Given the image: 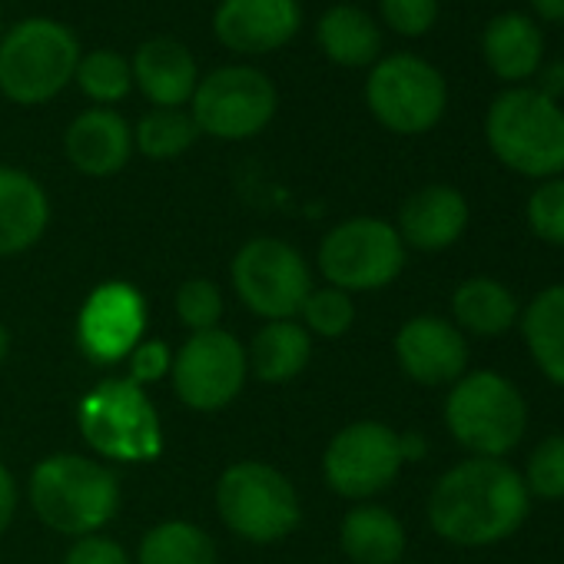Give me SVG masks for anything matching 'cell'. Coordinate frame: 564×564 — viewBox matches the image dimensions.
Masks as SVG:
<instances>
[{
	"label": "cell",
	"mask_w": 564,
	"mask_h": 564,
	"mask_svg": "<svg viewBox=\"0 0 564 564\" xmlns=\"http://www.w3.org/2000/svg\"><path fill=\"white\" fill-rule=\"evenodd\" d=\"M84 442L113 462H153L163 452V425L143 386L107 379L94 386L77 412Z\"/></svg>",
	"instance_id": "6"
},
{
	"label": "cell",
	"mask_w": 564,
	"mask_h": 564,
	"mask_svg": "<svg viewBox=\"0 0 564 564\" xmlns=\"http://www.w3.org/2000/svg\"><path fill=\"white\" fill-rule=\"evenodd\" d=\"M147 329V303L130 282H104L97 286L77 319V343L97 366L127 359Z\"/></svg>",
	"instance_id": "14"
},
{
	"label": "cell",
	"mask_w": 564,
	"mask_h": 564,
	"mask_svg": "<svg viewBox=\"0 0 564 564\" xmlns=\"http://www.w3.org/2000/svg\"><path fill=\"white\" fill-rule=\"evenodd\" d=\"M303 28L300 0H219L213 14L216 41L246 57H262L286 47Z\"/></svg>",
	"instance_id": "16"
},
{
	"label": "cell",
	"mask_w": 564,
	"mask_h": 564,
	"mask_svg": "<svg viewBox=\"0 0 564 564\" xmlns=\"http://www.w3.org/2000/svg\"><path fill=\"white\" fill-rule=\"evenodd\" d=\"M534 90H541L544 97L561 104V97H564V61H544L541 70L534 74Z\"/></svg>",
	"instance_id": "37"
},
{
	"label": "cell",
	"mask_w": 564,
	"mask_h": 564,
	"mask_svg": "<svg viewBox=\"0 0 564 564\" xmlns=\"http://www.w3.org/2000/svg\"><path fill=\"white\" fill-rule=\"evenodd\" d=\"M405 242L395 223L376 216H352L326 232L319 246V269L329 286L343 293L386 290L405 269Z\"/></svg>",
	"instance_id": "10"
},
{
	"label": "cell",
	"mask_w": 564,
	"mask_h": 564,
	"mask_svg": "<svg viewBox=\"0 0 564 564\" xmlns=\"http://www.w3.org/2000/svg\"><path fill=\"white\" fill-rule=\"evenodd\" d=\"M236 296L265 323L296 319L303 303L310 300L313 272L306 259L290 246L286 239L275 236H256L249 239L229 265Z\"/></svg>",
	"instance_id": "9"
},
{
	"label": "cell",
	"mask_w": 564,
	"mask_h": 564,
	"mask_svg": "<svg viewBox=\"0 0 564 564\" xmlns=\"http://www.w3.org/2000/svg\"><path fill=\"white\" fill-rule=\"evenodd\" d=\"M339 544L356 564H399L409 547V534L395 511L386 505L359 501L339 524Z\"/></svg>",
	"instance_id": "24"
},
{
	"label": "cell",
	"mask_w": 564,
	"mask_h": 564,
	"mask_svg": "<svg viewBox=\"0 0 564 564\" xmlns=\"http://www.w3.org/2000/svg\"><path fill=\"white\" fill-rule=\"evenodd\" d=\"M14 511H18V481L11 468H4V462H0V534L14 521Z\"/></svg>",
	"instance_id": "38"
},
{
	"label": "cell",
	"mask_w": 564,
	"mask_h": 564,
	"mask_svg": "<svg viewBox=\"0 0 564 564\" xmlns=\"http://www.w3.org/2000/svg\"><path fill=\"white\" fill-rule=\"evenodd\" d=\"M313 356V339L306 333V326L282 319V323H265L252 346L246 362L252 366V376L269 382V386H282L293 382L296 376H303V369L310 366Z\"/></svg>",
	"instance_id": "26"
},
{
	"label": "cell",
	"mask_w": 564,
	"mask_h": 564,
	"mask_svg": "<svg viewBox=\"0 0 564 564\" xmlns=\"http://www.w3.org/2000/svg\"><path fill=\"white\" fill-rule=\"evenodd\" d=\"M379 14L399 37H425L438 21V0H379Z\"/></svg>",
	"instance_id": "34"
},
{
	"label": "cell",
	"mask_w": 564,
	"mask_h": 564,
	"mask_svg": "<svg viewBox=\"0 0 564 564\" xmlns=\"http://www.w3.org/2000/svg\"><path fill=\"white\" fill-rule=\"evenodd\" d=\"M481 57L488 70L508 87L534 80L544 64V34L541 24L521 11L495 14L481 31Z\"/></svg>",
	"instance_id": "20"
},
{
	"label": "cell",
	"mask_w": 564,
	"mask_h": 564,
	"mask_svg": "<svg viewBox=\"0 0 564 564\" xmlns=\"http://www.w3.org/2000/svg\"><path fill=\"white\" fill-rule=\"evenodd\" d=\"M8 352H11V336H8L4 323H0V362H4V359H8Z\"/></svg>",
	"instance_id": "41"
},
{
	"label": "cell",
	"mask_w": 564,
	"mask_h": 564,
	"mask_svg": "<svg viewBox=\"0 0 564 564\" xmlns=\"http://www.w3.org/2000/svg\"><path fill=\"white\" fill-rule=\"evenodd\" d=\"M0 37H4V11H0Z\"/></svg>",
	"instance_id": "42"
},
{
	"label": "cell",
	"mask_w": 564,
	"mask_h": 564,
	"mask_svg": "<svg viewBox=\"0 0 564 564\" xmlns=\"http://www.w3.org/2000/svg\"><path fill=\"white\" fill-rule=\"evenodd\" d=\"M176 316L189 333L219 329L223 316V293L209 279H189L176 290Z\"/></svg>",
	"instance_id": "33"
},
{
	"label": "cell",
	"mask_w": 564,
	"mask_h": 564,
	"mask_svg": "<svg viewBox=\"0 0 564 564\" xmlns=\"http://www.w3.org/2000/svg\"><path fill=\"white\" fill-rule=\"evenodd\" d=\"M64 150L74 170H80L84 176H113L127 166L133 153V130L117 110L94 107L74 117L64 137Z\"/></svg>",
	"instance_id": "19"
},
{
	"label": "cell",
	"mask_w": 564,
	"mask_h": 564,
	"mask_svg": "<svg viewBox=\"0 0 564 564\" xmlns=\"http://www.w3.org/2000/svg\"><path fill=\"white\" fill-rule=\"evenodd\" d=\"M51 223L44 186L14 166H0V256H18L41 242Z\"/></svg>",
	"instance_id": "21"
},
{
	"label": "cell",
	"mask_w": 564,
	"mask_h": 564,
	"mask_svg": "<svg viewBox=\"0 0 564 564\" xmlns=\"http://www.w3.org/2000/svg\"><path fill=\"white\" fill-rule=\"evenodd\" d=\"M518 329L534 369L554 389H564V282L538 290L524 303Z\"/></svg>",
	"instance_id": "23"
},
{
	"label": "cell",
	"mask_w": 564,
	"mask_h": 564,
	"mask_svg": "<svg viewBox=\"0 0 564 564\" xmlns=\"http://www.w3.org/2000/svg\"><path fill=\"white\" fill-rule=\"evenodd\" d=\"M77 34L51 18H28L0 37V94L18 107L51 104L77 74Z\"/></svg>",
	"instance_id": "5"
},
{
	"label": "cell",
	"mask_w": 564,
	"mask_h": 564,
	"mask_svg": "<svg viewBox=\"0 0 564 564\" xmlns=\"http://www.w3.org/2000/svg\"><path fill=\"white\" fill-rule=\"evenodd\" d=\"M399 448H402L405 462H422L429 455V442H425L422 432H402L399 435Z\"/></svg>",
	"instance_id": "39"
},
{
	"label": "cell",
	"mask_w": 564,
	"mask_h": 564,
	"mask_svg": "<svg viewBox=\"0 0 564 564\" xmlns=\"http://www.w3.org/2000/svg\"><path fill=\"white\" fill-rule=\"evenodd\" d=\"M300 316L306 319V333H316L323 339H339L356 323V303H352L349 293H343L336 286H326V290L310 293Z\"/></svg>",
	"instance_id": "32"
},
{
	"label": "cell",
	"mask_w": 564,
	"mask_h": 564,
	"mask_svg": "<svg viewBox=\"0 0 564 564\" xmlns=\"http://www.w3.org/2000/svg\"><path fill=\"white\" fill-rule=\"evenodd\" d=\"M31 505L57 534H97L120 508L117 475L84 455H51L31 475Z\"/></svg>",
	"instance_id": "4"
},
{
	"label": "cell",
	"mask_w": 564,
	"mask_h": 564,
	"mask_svg": "<svg viewBox=\"0 0 564 564\" xmlns=\"http://www.w3.org/2000/svg\"><path fill=\"white\" fill-rule=\"evenodd\" d=\"M130 70L140 94L160 110H183L199 84L196 57L176 37L143 41L130 61Z\"/></svg>",
	"instance_id": "18"
},
{
	"label": "cell",
	"mask_w": 564,
	"mask_h": 564,
	"mask_svg": "<svg viewBox=\"0 0 564 564\" xmlns=\"http://www.w3.org/2000/svg\"><path fill=\"white\" fill-rule=\"evenodd\" d=\"M524 488L541 501H564V432L544 435L524 458Z\"/></svg>",
	"instance_id": "30"
},
{
	"label": "cell",
	"mask_w": 564,
	"mask_h": 564,
	"mask_svg": "<svg viewBox=\"0 0 564 564\" xmlns=\"http://www.w3.org/2000/svg\"><path fill=\"white\" fill-rule=\"evenodd\" d=\"M395 362L415 386H455L468 372V336L452 319L412 316L395 333Z\"/></svg>",
	"instance_id": "15"
},
{
	"label": "cell",
	"mask_w": 564,
	"mask_h": 564,
	"mask_svg": "<svg viewBox=\"0 0 564 564\" xmlns=\"http://www.w3.org/2000/svg\"><path fill=\"white\" fill-rule=\"evenodd\" d=\"M366 107L389 133L422 137L442 123L448 84L432 61L419 54H389L369 67Z\"/></svg>",
	"instance_id": "7"
},
{
	"label": "cell",
	"mask_w": 564,
	"mask_h": 564,
	"mask_svg": "<svg viewBox=\"0 0 564 564\" xmlns=\"http://www.w3.org/2000/svg\"><path fill=\"white\" fill-rule=\"evenodd\" d=\"M429 528L455 547H491L521 531L531 495L508 458H462L429 491Z\"/></svg>",
	"instance_id": "1"
},
{
	"label": "cell",
	"mask_w": 564,
	"mask_h": 564,
	"mask_svg": "<svg viewBox=\"0 0 564 564\" xmlns=\"http://www.w3.org/2000/svg\"><path fill=\"white\" fill-rule=\"evenodd\" d=\"M485 143L491 156L524 176H564V107L531 84L501 90L485 113Z\"/></svg>",
	"instance_id": "2"
},
{
	"label": "cell",
	"mask_w": 564,
	"mask_h": 564,
	"mask_svg": "<svg viewBox=\"0 0 564 564\" xmlns=\"http://www.w3.org/2000/svg\"><path fill=\"white\" fill-rule=\"evenodd\" d=\"M64 564H130V554L104 534H87L74 541Z\"/></svg>",
	"instance_id": "36"
},
{
	"label": "cell",
	"mask_w": 564,
	"mask_h": 564,
	"mask_svg": "<svg viewBox=\"0 0 564 564\" xmlns=\"http://www.w3.org/2000/svg\"><path fill=\"white\" fill-rule=\"evenodd\" d=\"M521 303L495 275H471L458 282L452 293V323L465 336L478 339H498L518 326Z\"/></svg>",
	"instance_id": "22"
},
{
	"label": "cell",
	"mask_w": 564,
	"mask_h": 564,
	"mask_svg": "<svg viewBox=\"0 0 564 564\" xmlns=\"http://www.w3.org/2000/svg\"><path fill=\"white\" fill-rule=\"evenodd\" d=\"M137 564H216V544L199 524L163 521L143 534Z\"/></svg>",
	"instance_id": "27"
},
{
	"label": "cell",
	"mask_w": 564,
	"mask_h": 564,
	"mask_svg": "<svg viewBox=\"0 0 564 564\" xmlns=\"http://www.w3.org/2000/svg\"><path fill=\"white\" fill-rule=\"evenodd\" d=\"M405 458L399 448V432L386 422L362 419L346 425L323 455V475L329 488L352 501H369L372 495L386 491Z\"/></svg>",
	"instance_id": "12"
},
{
	"label": "cell",
	"mask_w": 564,
	"mask_h": 564,
	"mask_svg": "<svg viewBox=\"0 0 564 564\" xmlns=\"http://www.w3.org/2000/svg\"><path fill=\"white\" fill-rule=\"evenodd\" d=\"M316 44L336 67L362 70L379 61L382 31L369 11H362L356 4H336L319 18Z\"/></svg>",
	"instance_id": "25"
},
{
	"label": "cell",
	"mask_w": 564,
	"mask_h": 564,
	"mask_svg": "<svg viewBox=\"0 0 564 564\" xmlns=\"http://www.w3.org/2000/svg\"><path fill=\"white\" fill-rule=\"evenodd\" d=\"M275 84L246 64H229L206 74L189 100V117L199 133L216 140L259 137L275 117Z\"/></svg>",
	"instance_id": "11"
},
{
	"label": "cell",
	"mask_w": 564,
	"mask_h": 564,
	"mask_svg": "<svg viewBox=\"0 0 564 564\" xmlns=\"http://www.w3.org/2000/svg\"><path fill=\"white\" fill-rule=\"evenodd\" d=\"M216 508L226 528L252 544L282 541L303 518L293 481L265 462L229 465L216 481Z\"/></svg>",
	"instance_id": "8"
},
{
	"label": "cell",
	"mask_w": 564,
	"mask_h": 564,
	"mask_svg": "<svg viewBox=\"0 0 564 564\" xmlns=\"http://www.w3.org/2000/svg\"><path fill=\"white\" fill-rule=\"evenodd\" d=\"M524 219L534 239L544 246L564 249V176L541 180L528 203H524Z\"/></svg>",
	"instance_id": "31"
},
{
	"label": "cell",
	"mask_w": 564,
	"mask_h": 564,
	"mask_svg": "<svg viewBox=\"0 0 564 564\" xmlns=\"http://www.w3.org/2000/svg\"><path fill=\"white\" fill-rule=\"evenodd\" d=\"M173 366V356H170V346L166 343H140L133 352H130V382L137 386H150V382H160Z\"/></svg>",
	"instance_id": "35"
},
{
	"label": "cell",
	"mask_w": 564,
	"mask_h": 564,
	"mask_svg": "<svg viewBox=\"0 0 564 564\" xmlns=\"http://www.w3.org/2000/svg\"><path fill=\"white\" fill-rule=\"evenodd\" d=\"M442 419L471 458H508L528 432V402L505 372L468 369L448 386Z\"/></svg>",
	"instance_id": "3"
},
{
	"label": "cell",
	"mask_w": 564,
	"mask_h": 564,
	"mask_svg": "<svg viewBox=\"0 0 564 564\" xmlns=\"http://www.w3.org/2000/svg\"><path fill=\"white\" fill-rule=\"evenodd\" d=\"M74 80L84 90V97H90L97 107H113V104L127 100L130 90H133L130 61L120 57L117 51H90V54H84L80 64H77Z\"/></svg>",
	"instance_id": "29"
},
{
	"label": "cell",
	"mask_w": 564,
	"mask_h": 564,
	"mask_svg": "<svg viewBox=\"0 0 564 564\" xmlns=\"http://www.w3.org/2000/svg\"><path fill=\"white\" fill-rule=\"evenodd\" d=\"M199 130L186 110H160L153 107L150 113L140 117L133 143L143 156L150 160H176L196 143Z\"/></svg>",
	"instance_id": "28"
},
{
	"label": "cell",
	"mask_w": 564,
	"mask_h": 564,
	"mask_svg": "<svg viewBox=\"0 0 564 564\" xmlns=\"http://www.w3.org/2000/svg\"><path fill=\"white\" fill-rule=\"evenodd\" d=\"M538 21L544 24H564V0H528Z\"/></svg>",
	"instance_id": "40"
},
{
	"label": "cell",
	"mask_w": 564,
	"mask_h": 564,
	"mask_svg": "<svg viewBox=\"0 0 564 564\" xmlns=\"http://www.w3.org/2000/svg\"><path fill=\"white\" fill-rule=\"evenodd\" d=\"M173 389L193 412L226 409L246 386V349L226 329L189 333L183 349L173 356Z\"/></svg>",
	"instance_id": "13"
},
{
	"label": "cell",
	"mask_w": 564,
	"mask_h": 564,
	"mask_svg": "<svg viewBox=\"0 0 564 564\" xmlns=\"http://www.w3.org/2000/svg\"><path fill=\"white\" fill-rule=\"evenodd\" d=\"M468 219H471V209L462 189L448 183H429L402 199L395 229L405 249L445 252L465 236Z\"/></svg>",
	"instance_id": "17"
}]
</instances>
